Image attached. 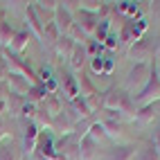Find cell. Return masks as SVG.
Masks as SVG:
<instances>
[{
  "instance_id": "11",
  "label": "cell",
  "mask_w": 160,
  "mask_h": 160,
  "mask_svg": "<svg viewBox=\"0 0 160 160\" xmlns=\"http://www.w3.org/2000/svg\"><path fill=\"white\" fill-rule=\"evenodd\" d=\"M18 151H16V144L5 138V140H0V160H16Z\"/></svg>"
},
{
  "instance_id": "4",
  "label": "cell",
  "mask_w": 160,
  "mask_h": 160,
  "mask_svg": "<svg viewBox=\"0 0 160 160\" xmlns=\"http://www.w3.org/2000/svg\"><path fill=\"white\" fill-rule=\"evenodd\" d=\"M54 14H57L54 25H57V29H59V34L63 36V34H66V32L74 25V23H72V16H70V9H68V7H63V5H57Z\"/></svg>"
},
{
  "instance_id": "24",
  "label": "cell",
  "mask_w": 160,
  "mask_h": 160,
  "mask_svg": "<svg viewBox=\"0 0 160 160\" xmlns=\"http://www.w3.org/2000/svg\"><path fill=\"white\" fill-rule=\"evenodd\" d=\"M104 72H106V74H111V72H113V61H111V59H106V61H104Z\"/></svg>"
},
{
  "instance_id": "19",
  "label": "cell",
  "mask_w": 160,
  "mask_h": 160,
  "mask_svg": "<svg viewBox=\"0 0 160 160\" xmlns=\"http://www.w3.org/2000/svg\"><path fill=\"white\" fill-rule=\"evenodd\" d=\"M14 38V29L9 27V23H5V20H0V43H12Z\"/></svg>"
},
{
  "instance_id": "6",
  "label": "cell",
  "mask_w": 160,
  "mask_h": 160,
  "mask_svg": "<svg viewBox=\"0 0 160 160\" xmlns=\"http://www.w3.org/2000/svg\"><path fill=\"white\" fill-rule=\"evenodd\" d=\"M135 156V147L131 144H122V147H113L106 153V160H133Z\"/></svg>"
},
{
  "instance_id": "3",
  "label": "cell",
  "mask_w": 160,
  "mask_h": 160,
  "mask_svg": "<svg viewBox=\"0 0 160 160\" xmlns=\"http://www.w3.org/2000/svg\"><path fill=\"white\" fill-rule=\"evenodd\" d=\"M147 74H149V66H147V63H138V66L129 72V77H126V88H129V90L140 88V90H142L144 83L149 81Z\"/></svg>"
},
{
  "instance_id": "12",
  "label": "cell",
  "mask_w": 160,
  "mask_h": 160,
  "mask_svg": "<svg viewBox=\"0 0 160 160\" xmlns=\"http://www.w3.org/2000/svg\"><path fill=\"white\" fill-rule=\"evenodd\" d=\"M86 57H88L86 48L77 43V45H74V50H72V54H70V63H72V68H74V70H79L83 63H86Z\"/></svg>"
},
{
  "instance_id": "18",
  "label": "cell",
  "mask_w": 160,
  "mask_h": 160,
  "mask_svg": "<svg viewBox=\"0 0 160 160\" xmlns=\"http://www.w3.org/2000/svg\"><path fill=\"white\" fill-rule=\"evenodd\" d=\"M133 160H158V151L153 147H144V149H138Z\"/></svg>"
},
{
  "instance_id": "20",
  "label": "cell",
  "mask_w": 160,
  "mask_h": 160,
  "mask_svg": "<svg viewBox=\"0 0 160 160\" xmlns=\"http://www.w3.org/2000/svg\"><path fill=\"white\" fill-rule=\"evenodd\" d=\"M72 104H74V108L79 111V115H81V117H88V115H90V111H92L90 106H88V102H86V97H74V99H72Z\"/></svg>"
},
{
  "instance_id": "13",
  "label": "cell",
  "mask_w": 160,
  "mask_h": 160,
  "mask_svg": "<svg viewBox=\"0 0 160 160\" xmlns=\"http://www.w3.org/2000/svg\"><path fill=\"white\" fill-rule=\"evenodd\" d=\"M27 43H29V34H27V32H16L9 45H12V52H14V54H18V52H23V50L27 48Z\"/></svg>"
},
{
  "instance_id": "14",
  "label": "cell",
  "mask_w": 160,
  "mask_h": 160,
  "mask_svg": "<svg viewBox=\"0 0 160 160\" xmlns=\"http://www.w3.org/2000/svg\"><path fill=\"white\" fill-rule=\"evenodd\" d=\"M27 23H29L32 32H34L38 38H43V25H41V18L36 16V9L34 7H27Z\"/></svg>"
},
{
  "instance_id": "5",
  "label": "cell",
  "mask_w": 160,
  "mask_h": 160,
  "mask_svg": "<svg viewBox=\"0 0 160 160\" xmlns=\"http://www.w3.org/2000/svg\"><path fill=\"white\" fill-rule=\"evenodd\" d=\"M5 81H7V88H9V92H14V95H25V92L29 90V83H27V79H25V77H20V74L9 72Z\"/></svg>"
},
{
  "instance_id": "27",
  "label": "cell",
  "mask_w": 160,
  "mask_h": 160,
  "mask_svg": "<svg viewBox=\"0 0 160 160\" xmlns=\"http://www.w3.org/2000/svg\"><path fill=\"white\" fill-rule=\"evenodd\" d=\"M156 54L160 57V41H158V48H156Z\"/></svg>"
},
{
  "instance_id": "26",
  "label": "cell",
  "mask_w": 160,
  "mask_h": 160,
  "mask_svg": "<svg viewBox=\"0 0 160 160\" xmlns=\"http://www.w3.org/2000/svg\"><path fill=\"white\" fill-rule=\"evenodd\" d=\"M7 111V106H5V102H0V113H5Z\"/></svg>"
},
{
  "instance_id": "1",
  "label": "cell",
  "mask_w": 160,
  "mask_h": 160,
  "mask_svg": "<svg viewBox=\"0 0 160 160\" xmlns=\"http://www.w3.org/2000/svg\"><path fill=\"white\" fill-rule=\"evenodd\" d=\"M104 106H106V111H117V113H122V111H133V104L129 99V95H126L124 90H113L111 95H106V99H104Z\"/></svg>"
},
{
  "instance_id": "23",
  "label": "cell",
  "mask_w": 160,
  "mask_h": 160,
  "mask_svg": "<svg viewBox=\"0 0 160 160\" xmlns=\"http://www.w3.org/2000/svg\"><path fill=\"white\" fill-rule=\"evenodd\" d=\"M7 95H9L7 83H5V81H0V102H5V99H7Z\"/></svg>"
},
{
  "instance_id": "7",
  "label": "cell",
  "mask_w": 160,
  "mask_h": 160,
  "mask_svg": "<svg viewBox=\"0 0 160 160\" xmlns=\"http://www.w3.org/2000/svg\"><path fill=\"white\" fill-rule=\"evenodd\" d=\"M95 151H97V142H95L90 135H83L81 142H79V158L81 160H92Z\"/></svg>"
},
{
  "instance_id": "9",
  "label": "cell",
  "mask_w": 160,
  "mask_h": 160,
  "mask_svg": "<svg viewBox=\"0 0 160 160\" xmlns=\"http://www.w3.org/2000/svg\"><path fill=\"white\" fill-rule=\"evenodd\" d=\"M5 106H7V111L12 115H18V113H23V108H25V97H23V95L9 92L7 99H5Z\"/></svg>"
},
{
  "instance_id": "16",
  "label": "cell",
  "mask_w": 160,
  "mask_h": 160,
  "mask_svg": "<svg viewBox=\"0 0 160 160\" xmlns=\"http://www.w3.org/2000/svg\"><path fill=\"white\" fill-rule=\"evenodd\" d=\"M61 86H63V92H66L70 99L79 97V86H77V81H74L70 74H66V77H63V83H61Z\"/></svg>"
},
{
  "instance_id": "15",
  "label": "cell",
  "mask_w": 160,
  "mask_h": 160,
  "mask_svg": "<svg viewBox=\"0 0 160 160\" xmlns=\"http://www.w3.org/2000/svg\"><path fill=\"white\" fill-rule=\"evenodd\" d=\"M54 45H57V52H59L61 57H70L77 43H74V38H70V36H59V41H57Z\"/></svg>"
},
{
  "instance_id": "21",
  "label": "cell",
  "mask_w": 160,
  "mask_h": 160,
  "mask_svg": "<svg viewBox=\"0 0 160 160\" xmlns=\"http://www.w3.org/2000/svg\"><path fill=\"white\" fill-rule=\"evenodd\" d=\"M88 135L92 138L95 142H99V140H104V138H106V131H104V126H102V124H90Z\"/></svg>"
},
{
  "instance_id": "25",
  "label": "cell",
  "mask_w": 160,
  "mask_h": 160,
  "mask_svg": "<svg viewBox=\"0 0 160 160\" xmlns=\"http://www.w3.org/2000/svg\"><path fill=\"white\" fill-rule=\"evenodd\" d=\"M5 138H7V135H5V122L0 120V140H5Z\"/></svg>"
},
{
  "instance_id": "2",
  "label": "cell",
  "mask_w": 160,
  "mask_h": 160,
  "mask_svg": "<svg viewBox=\"0 0 160 160\" xmlns=\"http://www.w3.org/2000/svg\"><path fill=\"white\" fill-rule=\"evenodd\" d=\"M153 99H160V79H149L144 83V88L135 95V104L138 106H149Z\"/></svg>"
},
{
  "instance_id": "22",
  "label": "cell",
  "mask_w": 160,
  "mask_h": 160,
  "mask_svg": "<svg viewBox=\"0 0 160 160\" xmlns=\"http://www.w3.org/2000/svg\"><path fill=\"white\" fill-rule=\"evenodd\" d=\"M90 66H92V72H102V70H104V59H102L99 54H97V57H92Z\"/></svg>"
},
{
  "instance_id": "28",
  "label": "cell",
  "mask_w": 160,
  "mask_h": 160,
  "mask_svg": "<svg viewBox=\"0 0 160 160\" xmlns=\"http://www.w3.org/2000/svg\"><path fill=\"white\" fill-rule=\"evenodd\" d=\"M158 74H160V72H158Z\"/></svg>"
},
{
  "instance_id": "10",
  "label": "cell",
  "mask_w": 160,
  "mask_h": 160,
  "mask_svg": "<svg viewBox=\"0 0 160 160\" xmlns=\"http://www.w3.org/2000/svg\"><path fill=\"white\" fill-rule=\"evenodd\" d=\"M149 52H151V48H149V43H147V41H140V38H138L135 41V43H133V48H131V52H129V57L135 61H142V59H147L149 57Z\"/></svg>"
},
{
  "instance_id": "17",
  "label": "cell",
  "mask_w": 160,
  "mask_h": 160,
  "mask_svg": "<svg viewBox=\"0 0 160 160\" xmlns=\"http://www.w3.org/2000/svg\"><path fill=\"white\" fill-rule=\"evenodd\" d=\"M79 18H81V34H90V32L95 29V16L90 14V12H83L81 9V14H79Z\"/></svg>"
},
{
  "instance_id": "8",
  "label": "cell",
  "mask_w": 160,
  "mask_h": 160,
  "mask_svg": "<svg viewBox=\"0 0 160 160\" xmlns=\"http://www.w3.org/2000/svg\"><path fill=\"white\" fill-rule=\"evenodd\" d=\"M36 142H38V131L34 124H27L25 126V138H23V149L27 153H32L36 149Z\"/></svg>"
}]
</instances>
